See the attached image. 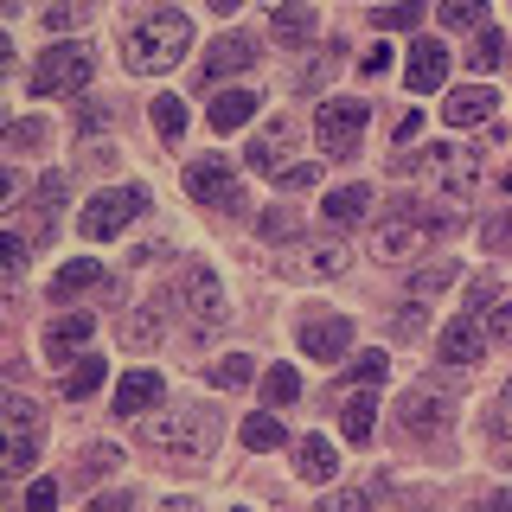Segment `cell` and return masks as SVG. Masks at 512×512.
Listing matches in <instances>:
<instances>
[{
	"label": "cell",
	"instance_id": "cell-15",
	"mask_svg": "<svg viewBox=\"0 0 512 512\" xmlns=\"http://www.w3.org/2000/svg\"><path fill=\"white\" fill-rule=\"evenodd\" d=\"M410 90L416 96H429V90H442V77H448V45L442 39H410Z\"/></svg>",
	"mask_w": 512,
	"mask_h": 512
},
{
	"label": "cell",
	"instance_id": "cell-10",
	"mask_svg": "<svg viewBox=\"0 0 512 512\" xmlns=\"http://www.w3.org/2000/svg\"><path fill=\"white\" fill-rule=\"evenodd\" d=\"M186 192L199 205H218V212H237V205H244V186H237V173L224 167L218 154H205V160H192V167H186Z\"/></svg>",
	"mask_w": 512,
	"mask_h": 512
},
{
	"label": "cell",
	"instance_id": "cell-4",
	"mask_svg": "<svg viewBox=\"0 0 512 512\" xmlns=\"http://www.w3.org/2000/svg\"><path fill=\"white\" fill-rule=\"evenodd\" d=\"M39 461V404L7 397L0 404V480H20Z\"/></svg>",
	"mask_w": 512,
	"mask_h": 512
},
{
	"label": "cell",
	"instance_id": "cell-37",
	"mask_svg": "<svg viewBox=\"0 0 512 512\" xmlns=\"http://www.w3.org/2000/svg\"><path fill=\"white\" fill-rule=\"evenodd\" d=\"M90 7H77V0H58V7H45V32H64V26H84Z\"/></svg>",
	"mask_w": 512,
	"mask_h": 512
},
{
	"label": "cell",
	"instance_id": "cell-6",
	"mask_svg": "<svg viewBox=\"0 0 512 512\" xmlns=\"http://www.w3.org/2000/svg\"><path fill=\"white\" fill-rule=\"evenodd\" d=\"M397 423H404V436L410 442H429V436H442L448 423H455V397L442 391V384H410L404 391V404H397Z\"/></svg>",
	"mask_w": 512,
	"mask_h": 512
},
{
	"label": "cell",
	"instance_id": "cell-19",
	"mask_svg": "<svg viewBox=\"0 0 512 512\" xmlns=\"http://www.w3.org/2000/svg\"><path fill=\"white\" fill-rule=\"evenodd\" d=\"M480 346H487V333H480V320L474 314H461L455 327H442V365H474L480 359Z\"/></svg>",
	"mask_w": 512,
	"mask_h": 512
},
{
	"label": "cell",
	"instance_id": "cell-26",
	"mask_svg": "<svg viewBox=\"0 0 512 512\" xmlns=\"http://www.w3.org/2000/svg\"><path fill=\"white\" fill-rule=\"evenodd\" d=\"M442 26L448 32H480L487 26V0H442Z\"/></svg>",
	"mask_w": 512,
	"mask_h": 512
},
{
	"label": "cell",
	"instance_id": "cell-48",
	"mask_svg": "<svg viewBox=\"0 0 512 512\" xmlns=\"http://www.w3.org/2000/svg\"><path fill=\"white\" fill-rule=\"evenodd\" d=\"M90 512H135V500H128V493H109V500L96 493V500H90Z\"/></svg>",
	"mask_w": 512,
	"mask_h": 512
},
{
	"label": "cell",
	"instance_id": "cell-8",
	"mask_svg": "<svg viewBox=\"0 0 512 512\" xmlns=\"http://www.w3.org/2000/svg\"><path fill=\"white\" fill-rule=\"evenodd\" d=\"M365 122H372V109L352 103V96H333V103H320L314 116V135H320V154H352L365 135Z\"/></svg>",
	"mask_w": 512,
	"mask_h": 512
},
{
	"label": "cell",
	"instance_id": "cell-21",
	"mask_svg": "<svg viewBox=\"0 0 512 512\" xmlns=\"http://www.w3.org/2000/svg\"><path fill=\"white\" fill-rule=\"evenodd\" d=\"M372 423H378V397H372V384L346 391V397H340V429H346V442H365V436H372Z\"/></svg>",
	"mask_w": 512,
	"mask_h": 512
},
{
	"label": "cell",
	"instance_id": "cell-13",
	"mask_svg": "<svg viewBox=\"0 0 512 512\" xmlns=\"http://www.w3.org/2000/svg\"><path fill=\"white\" fill-rule=\"evenodd\" d=\"M250 64H256V32H224L218 45H205L199 84H212V77H231V71H250Z\"/></svg>",
	"mask_w": 512,
	"mask_h": 512
},
{
	"label": "cell",
	"instance_id": "cell-9",
	"mask_svg": "<svg viewBox=\"0 0 512 512\" xmlns=\"http://www.w3.org/2000/svg\"><path fill=\"white\" fill-rule=\"evenodd\" d=\"M180 308H186V327H192V333H212V327H224V288H218L212 269H199V263H192L186 276H180Z\"/></svg>",
	"mask_w": 512,
	"mask_h": 512
},
{
	"label": "cell",
	"instance_id": "cell-44",
	"mask_svg": "<svg viewBox=\"0 0 512 512\" xmlns=\"http://www.w3.org/2000/svg\"><path fill=\"white\" fill-rule=\"evenodd\" d=\"M314 269H320V276H340V269H346V250L340 244H320L314 250Z\"/></svg>",
	"mask_w": 512,
	"mask_h": 512
},
{
	"label": "cell",
	"instance_id": "cell-30",
	"mask_svg": "<svg viewBox=\"0 0 512 512\" xmlns=\"http://www.w3.org/2000/svg\"><path fill=\"white\" fill-rule=\"evenodd\" d=\"M372 20L384 26V32H410L416 20H423V0H391V7H378Z\"/></svg>",
	"mask_w": 512,
	"mask_h": 512
},
{
	"label": "cell",
	"instance_id": "cell-33",
	"mask_svg": "<svg viewBox=\"0 0 512 512\" xmlns=\"http://www.w3.org/2000/svg\"><path fill=\"white\" fill-rule=\"evenodd\" d=\"M96 384H103V359H77L71 378H64V397H90Z\"/></svg>",
	"mask_w": 512,
	"mask_h": 512
},
{
	"label": "cell",
	"instance_id": "cell-16",
	"mask_svg": "<svg viewBox=\"0 0 512 512\" xmlns=\"http://www.w3.org/2000/svg\"><path fill=\"white\" fill-rule=\"evenodd\" d=\"M493 103H500V96H493L487 84H461V90H455V96L442 103V122H448V128H474V122H493Z\"/></svg>",
	"mask_w": 512,
	"mask_h": 512
},
{
	"label": "cell",
	"instance_id": "cell-23",
	"mask_svg": "<svg viewBox=\"0 0 512 512\" xmlns=\"http://www.w3.org/2000/svg\"><path fill=\"white\" fill-rule=\"evenodd\" d=\"M320 212H327V224H359L365 212H372V186H333Z\"/></svg>",
	"mask_w": 512,
	"mask_h": 512
},
{
	"label": "cell",
	"instance_id": "cell-29",
	"mask_svg": "<svg viewBox=\"0 0 512 512\" xmlns=\"http://www.w3.org/2000/svg\"><path fill=\"white\" fill-rule=\"evenodd\" d=\"M154 128H160L167 141L186 135V103H180V96H154Z\"/></svg>",
	"mask_w": 512,
	"mask_h": 512
},
{
	"label": "cell",
	"instance_id": "cell-43",
	"mask_svg": "<svg viewBox=\"0 0 512 512\" xmlns=\"http://www.w3.org/2000/svg\"><path fill=\"white\" fill-rule=\"evenodd\" d=\"M263 237H295V212H288V205L263 212Z\"/></svg>",
	"mask_w": 512,
	"mask_h": 512
},
{
	"label": "cell",
	"instance_id": "cell-5",
	"mask_svg": "<svg viewBox=\"0 0 512 512\" xmlns=\"http://www.w3.org/2000/svg\"><path fill=\"white\" fill-rule=\"evenodd\" d=\"M141 212H148V192L141 186H109V192H96V199L84 205V218H77V231L90 237V244H109L116 231H128Z\"/></svg>",
	"mask_w": 512,
	"mask_h": 512
},
{
	"label": "cell",
	"instance_id": "cell-36",
	"mask_svg": "<svg viewBox=\"0 0 512 512\" xmlns=\"http://www.w3.org/2000/svg\"><path fill=\"white\" fill-rule=\"evenodd\" d=\"M20 269H26V244H20V237H7V231H0V282H13Z\"/></svg>",
	"mask_w": 512,
	"mask_h": 512
},
{
	"label": "cell",
	"instance_id": "cell-38",
	"mask_svg": "<svg viewBox=\"0 0 512 512\" xmlns=\"http://www.w3.org/2000/svg\"><path fill=\"white\" fill-rule=\"evenodd\" d=\"M487 340H500V346H512V301H500V308H487Z\"/></svg>",
	"mask_w": 512,
	"mask_h": 512
},
{
	"label": "cell",
	"instance_id": "cell-53",
	"mask_svg": "<svg viewBox=\"0 0 512 512\" xmlns=\"http://www.w3.org/2000/svg\"><path fill=\"white\" fill-rule=\"evenodd\" d=\"M500 429H512V384L500 391Z\"/></svg>",
	"mask_w": 512,
	"mask_h": 512
},
{
	"label": "cell",
	"instance_id": "cell-32",
	"mask_svg": "<svg viewBox=\"0 0 512 512\" xmlns=\"http://www.w3.org/2000/svg\"><path fill=\"white\" fill-rule=\"evenodd\" d=\"M244 442H250V448H282L288 436H282V423H276L269 410H256L250 423H244Z\"/></svg>",
	"mask_w": 512,
	"mask_h": 512
},
{
	"label": "cell",
	"instance_id": "cell-52",
	"mask_svg": "<svg viewBox=\"0 0 512 512\" xmlns=\"http://www.w3.org/2000/svg\"><path fill=\"white\" fill-rule=\"evenodd\" d=\"M7 71H13V39L0 32V77H7Z\"/></svg>",
	"mask_w": 512,
	"mask_h": 512
},
{
	"label": "cell",
	"instance_id": "cell-54",
	"mask_svg": "<svg viewBox=\"0 0 512 512\" xmlns=\"http://www.w3.org/2000/svg\"><path fill=\"white\" fill-rule=\"evenodd\" d=\"M480 512H512V493H493V500L480 506Z\"/></svg>",
	"mask_w": 512,
	"mask_h": 512
},
{
	"label": "cell",
	"instance_id": "cell-39",
	"mask_svg": "<svg viewBox=\"0 0 512 512\" xmlns=\"http://www.w3.org/2000/svg\"><path fill=\"white\" fill-rule=\"evenodd\" d=\"M384 372H391V359H384V352H359V359H352V378H359V384H378Z\"/></svg>",
	"mask_w": 512,
	"mask_h": 512
},
{
	"label": "cell",
	"instance_id": "cell-49",
	"mask_svg": "<svg viewBox=\"0 0 512 512\" xmlns=\"http://www.w3.org/2000/svg\"><path fill=\"white\" fill-rule=\"evenodd\" d=\"M416 135H423V116H416V109H410V116H404V122H397V148H410V141H416Z\"/></svg>",
	"mask_w": 512,
	"mask_h": 512
},
{
	"label": "cell",
	"instance_id": "cell-55",
	"mask_svg": "<svg viewBox=\"0 0 512 512\" xmlns=\"http://www.w3.org/2000/svg\"><path fill=\"white\" fill-rule=\"evenodd\" d=\"M205 7H212V13H237V7H244V0H205Z\"/></svg>",
	"mask_w": 512,
	"mask_h": 512
},
{
	"label": "cell",
	"instance_id": "cell-12",
	"mask_svg": "<svg viewBox=\"0 0 512 512\" xmlns=\"http://www.w3.org/2000/svg\"><path fill=\"white\" fill-rule=\"evenodd\" d=\"M96 340V314L90 308H71V314H58L52 327H45V359H77V352H84Z\"/></svg>",
	"mask_w": 512,
	"mask_h": 512
},
{
	"label": "cell",
	"instance_id": "cell-34",
	"mask_svg": "<svg viewBox=\"0 0 512 512\" xmlns=\"http://www.w3.org/2000/svg\"><path fill=\"white\" fill-rule=\"evenodd\" d=\"M276 186L282 192H314L320 186V167H314V160H288V167L276 173Z\"/></svg>",
	"mask_w": 512,
	"mask_h": 512
},
{
	"label": "cell",
	"instance_id": "cell-27",
	"mask_svg": "<svg viewBox=\"0 0 512 512\" xmlns=\"http://www.w3.org/2000/svg\"><path fill=\"white\" fill-rule=\"evenodd\" d=\"M301 397V372L295 365H269L263 372V404H295Z\"/></svg>",
	"mask_w": 512,
	"mask_h": 512
},
{
	"label": "cell",
	"instance_id": "cell-35",
	"mask_svg": "<svg viewBox=\"0 0 512 512\" xmlns=\"http://www.w3.org/2000/svg\"><path fill=\"white\" fill-rule=\"evenodd\" d=\"M461 276V263H429V269H416V295H436V288H448V282H455Z\"/></svg>",
	"mask_w": 512,
	"mask_h": 512
},
{
	"label": "cell",
	"instance_id": "cell-40",
	"mask_svg": "<svg viewBox=\"0 0 512 512\" xmlns=\"http://www.w3.org/2000/svg\"><path fill=\"white\" fill-rule=\"evenodd\" d=\"M122 333H128V346H148V340H160V314H135Z\"/></svg>",
	"mask_w": 512,
	"mask_h": 512
},
{
	"label": "cell",
	"instance_id": "cell-42",
	"mask_svg": "<svg viewBox=\"0 0 512 512\" xmlns=\"http://www.w3.org/2000/svg\"><path fill=\"white\" fill-rule=\"evenodd\" d=\"M423 327H429V314L416 308V301H404V314H397V340H416Z\"/></svg>",
	"mask_w": 512,
	"mask_h": 512
},
{
	"label": "cell",
	"instance_id": "cell-28",
	"mask_svg": "<svg viewBox=\"0 0 512 512\" xmlns=\"http://www.w3.org/2000/svg\"><path fill=\"white\" fill-rule=\"evenodd\" d=\"M500 58H506V39H500L493 26H480V32H474V52H468V64H474V71H500Z\"/></svg>",
	"mask_w": 512,
	"mask_h": 512
},
{
	"label": "cell",
	"instance_id": "cell-25",
	"mask_svg": "<svg viewBox=\"0 0 512 512\" xmlns=\"http://www.w3.org/2000/svg\"><path fill=\"white\" fill-rule=\"evenodd\" d=\"M58 199H64V173H45V180H39V199H32V212H39V237L58 231Z\"/></svg>",
	"mask_w": 512,
	"mask_h": 512
},
{
	"label": "cell",
	"instance_id": "cell-17",
	"mask_svg": "<svg viewBox=\"0 0 512 512\" xmlns=\"http://www.w3.org/2000/svg\"><path fill=\"white\" fill-rule=\"evenodd\" d=\"M256 109H263V90H218V96H212V109H205V122L231 135V128L256 122Z\"/></svg>",
	"mask_w": 512,
	"mask_h": 512
},
{
	"label": "cell",
	"instance_id": "cell-7",
	"mask_svg": "<svg viewBox=\"0 0 512 512\" xmlns=\"http://www.w3.org/2000/svg\"><path fill=\"white\" fill-rule=\"evenodd\" d=\"M436 231H442V218H429V212H397V218L378 224L372 250L384 256V263H410V256H423L429 244H436Z\"/></svg>",
	"mask_w": 512,
	"mask_h": 512
},
{
	"label": "cell",
	"instance_id": "cell-47",
	"mask_svg": "<svg viewBox=\"0 0 512 512\" xmlns=\"http://www.w3.org/2000/svg\"><path fill=\"white\" fill-rule=\"evenodd\" d=\"M391 71V45H372V52H365V77H384Z\"/></svg>",
	"mask_w": 512,
	"mask_h": 512
},
{
	"label": "cell",
	"instance_id": "cell-22",
	"mask_svg": "<svg viewBox=\"0 0 512 512\" xmlns=\"http://www.w3.org/2000/svg\"><path fill=\"white\" fill-rule=\"evenodd\" d=\"M314 32H320L314 0H282V7H276V39H282V45H308Z\"/></svg>",
	"mask_w": 512,
	"mask_h": 512
},
{
	"label": "cell",
	"instance_id": "cell-20",
	"mask_svg": "<svg viewBox=\"0 0 512 512\" xmlns=\"http://www.w3.org/2000/svg\"><path fill=\"white\" fill-rule=\"evenodd\" d=\"M295 474L314 480V487H327V480L340 474V455H333V442H327V436H301V442H295Z\"/></svg>",
	"mask_w": 512,
	"mask_h": 512
},
{
	"label": "cell",
	"instance_id": "cell-3",
	"mask_svg": "<svg viewBox=\"0 0 512 512\" xmlns=\"http://www.w3.org/2000/svg\"><path fill=\"white\" fill-rule=\"evenodd\" d=\"M90 77H96V52H90L84 39H58L52 52L32 64V84H26V90L45 103V96H77V90H90Z\"/></svg>",
	"mask_w": 512,
	"mask_h": 512
},
{
	"label": "cell",
	"instance_id": "cell-41",
	"mask_svg": "<svg viewBox=\"0 0 512 512\" xmlns=\"http://www.w3.org/2000/svg\"><path fill=\"white\" fill-rule=\"evenodd\" d=\"M58 506V480H32L26 487V512H52Z\"/></svg>",
	"mask_w": 512,
	"mask_h": 512
},
{
	"label": "cell",
	"instance_id": "cell-56",
	"mask_svg": "<svg viewBox=\"0 0 512 512\" xmlns=\"http://www.w3.org/2000/svg\"><path fill=\"white\" fill-rule=\"evenodd\" d=\"M167 512H199V506H192V500H173V506H167Z\"/></svg>",
	"mask_w": 512,
	"mask_h": 512
},
{
	"label": "cell",
	"instance_id": "cell-18",
	"mask_svg": "<svg viewBox=\"0 0 512 512\" xmlns=\"http://www.w3.org/2000/svg\"><path fill=\"white\" fill-rule=\"evenodd\" d=\"M167 397V384H160V372H128L122 384H116V416H148V404H160Z\"/></svg>",
	"mask_w": 512,
	"mask_h": 512
},
{
	"label": "cell",
	"instance_id": "cell-50",
	"mask_svg": "<svg viewBox=\"0 0 512 512\" xmlns=\"http://www.w3.org/2000/svg\"><path fill=\"white\" fill-rule=\"evenodd\" d=\"M13 192H20V173H13V167H0V212L13 205Z\"/></svg>",
	"mask_w": 512,
	"mask_h": 512
},
{
	"label": "cell",
	"instance_id": "cell-45",
	"mask_svg": "<svg viewBox=\"0 0 512 512\" xmlns=\"http://www.w3.org/2000/svg\"><path fill=\"white\" fill-rule=\"evenodd\" d=\"M116 461H122V455H116V448L103 442V448H90V455H84V474H109V468H116Z\"/></svg>",
	"mask_w": 512,
	"mask_h": 512
},
{
	"label": "cell",
	"instance_id": "cell-46",
	"mask_svg": "<svg viewBox=\"0 0 512 512\" xmlns=\"http://www.w3.org/2000/svg\"><path fill=\"white\" fill-rule=\"evenodd\" d=\"M506 244H512V212L487 224V250H506Z\"/></svg>",
	"mask_w": 512,
	"mask_h": 512
},
{
	"label": "cell",
	"instance_id": "cell-51",
	"mask_svg": "<svg viewBox=\"0 0 512 512\" xmlns=\"http://www.w3.org/2000/svg\"><path fill=\"white\" fill-rule=\"evenodd\" d=\"M13 141H20V148H32V141H45V122H20V128H13Z\"/></svg>",
	"mask_w": 512,
	"mask_h": 512
},
{
	"label": "cell",
	"instance_id": "cell-14",
	"mask_svg": "<svg viewBox=\"0 0 512 512\" xmlns=\"http://www.w3.org/2000/svg\"><path fill=\"white\" fill-rule=\"evenodd\" d=\"M288 148H295V122H269L263 135H256L250 148H244V167H250V173H269V180H276V173L288 167Z\"/></svg>",
	"mask_w": 512,
	"mask_h": 512
},
{
	"label": "cell",
	"instance_id": "cell-2",
	"mask_svg": "<svg viewBox=\"0 0 512 512\" xmlns=\"http://www.w3.org/2000/svg\"><path fill=\"white\" fill-rule=\"evenodd\" d=\"M186 52H192V20H186V13H173V7L148 13V20L128 32V71H135V77L173 71Z\"/></svg>",
	"mask_w": 512,
	"mask_h": 512
},
{
	"label": "cell",
	"instance_id": "cell-24",
	"mask_svg": "<svg viewBox=\"0 0 512 512\" xmlns=\"http://www.w3.org/2000/svg\"><path fill=\"white\" fill-rule=\"evenodd\" d=\"M96 282H103V263H96V256H77V263H64L52 276V301H71V295H84Z\"/></svg>",
	"mask_w": 512,
	"mask_h": 512
},
{
	"label": "cell",
	"instance_id": "cell-1",
	"mask_svg": "<svg viewBox=\"0 0 512 512\" xmlns=\"http://www.w3.org/2000/svg\"><path fill=\"white\" fill-rule=\"evenodd\" d=\"M148 448L173 468H205L218 448V410L205 404H180V410H160L148 423Z\"/></svg>",
	"mask_w": 512,
	"mask_h": 512
},
{
	"label": "cell",
	"instance_id": "cell-31",
	"mask_svg": "<svg viewBox=\"0 0 512 512\" xmlns=\"http://www.w3.org/2000/svg\"><path fill=\"white\" fill-rule=\"evenodd\" d=\"M250 372H256V365L244 359V352H224V359L212 365V384H218V391H237V384H250Z\"/></svg>",
	"mask_w": 512,
	"mask_h": 512
},
{
	"label": "cell",
	"instance_id": "cell-11",
	"mask_svg": "<svg viewBox=\"0 0 512 512\" xmlns=\"http://www.w3.org/2000/svg\"><path fill=\"white\" fill-rule=\"evenodd\" d=\"M346 346H352V320H346V314H314V320H301V352H308L314 365L346 359Z\"/></svg>",
	"mask_w": 512,
	"mask_h": 512
}]
</instances>
